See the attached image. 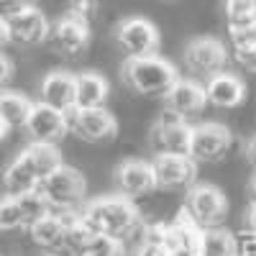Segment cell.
I'll list each match as a JSON object with an SVG mask.
<instances>
[{
	"label": "cell",
	"instance_id": "cell-1",
	"mask_svg": "<svg viewBox=\"0 0 256 256\" xmlns=\"http://www.w3.org/2000/svg\"><path fill=\"white\" fill-rule=\"evenodd\" d=\"M80 218L95 233L113 236V238H120V241L131 236L141 223V216H138L134 200L126 198V195L98 198L80 210Z\"/></svg>",
	"mask_w": 256,
	"mask_h": 256
},
{
	"label": "cell",
	"instance_id": "cell-2",
	"mask_svg": "<svg viewBox=\"0 0 256 256\" xmlns=\"http://www.w3.org/2000/svg\"><path fill=\"white\" fill-rule=\"evenodd\" d=\"M123 80L126 84L138 95H166V90L180 80L174 64L159 56V54H146V56H128L123 64Z\"/></svg>",
	"mask_w": 256,
	"mask_h": 256
},
{
	"label": "cell",
	"instance_id": "cell-3",
	"mask_svg": "<svg viewBox=\"0 0 256 256\" xmlns=\"http://www.w3.org/2000/svg\"><path fill=\"white\" fill-rule=\"evenodd\" d=\"M38 192L46 198L52 212L74 216V212H80V205L84 202V195H88V182H84L80 169L62 164L56 172H52L38 184Z\"/></svg>",
	"mask_w": 256,
	"mask_h": 256
},
{
	"label": "cell",
	"instance_id": "cell-4",
	"mask_svg": "<svg viewBox=\"0 0 256 256\" xmlns=\"http://www.w3.org/2000/svg\"><path fill=\"white\" fill-rule=\"evenodd\" d=\"M182 212L198 228H216L223 223L228 212V200L223 190L216 184H192L187 190Z\"/></svg>",
	"mask_w": 256,
	"mask_h": 256
},
{
	"label": "cell",
	"instance_id": "cell-5",
	"mask_svg": "<svg viewBox=\"0 0 256 256\" xmlns=\"http://www.w3.org/2000/svg\"><path fill=\"white\" fill-rule=\"evenodd\" d=\"M116 41L118 46L128 54V56H146V54H156L159 49V31L148 18L141 16H128L123 20H118L116 28Z\"/></svg>",
	"mask_w": 256,
	"mask_h": 256
},
{
	"label": "cell",
	"instance_id": "cell-6",
	"mask_svg": "<svg viewBox=\"0 0 256 256\" xmlns=\"http://www.w3.org/2000/svg\"><path fill=\"white\" fill-rule=\"evenodd\" d=\"M233 146V134L223 123H200L192 126L190 159L195 164H210L223 159Z\"/></svg>",
	"mask_w": 256,
	"mask_h": 256
},
{
	"label": "cell",
	"instance_id": "cell-7",
	"mask_svg": "<svg viewBox=\"0 0 256 256\" xmlns=\"http://www.w3.org/2000/svg\"><path fill=\"white\" fill-rule=\"evenodd\" d=\"M226 62H228V49L220 38L200 36V38H192L184 46V67L198 77L208 80L212 74L223 72Z\"/></svg>",
	"mask_w": 256,
	"mask_h": 256
},
{
	"label": "cell",
	"instance_id": "cell-8",
	"mask_svg": "<svg viewBox=\"0 0 256 256\" xmlns=\"http://www.w3.org/2000/svg\"><path fill=\"white\" fill-rule=\"evenodd\" d=\"M6 26H8V38L16 44L34 46L49 38V20L36 6H20L16 10L6 13Z\"/></svg>",
	"mask_w": 256,
	"mask_h": 256
},
{
	"label": "cell",
	"instance_id": "cell-9",
	"mask_svg": "<svg viewBox=\"0 0 256 256\" xmlns=\"http://www.w3.org/2000/svg\"><path fill=\"white\" fill-rule=\"evenodd\" d=\"M67 118L70 131L90 144L108 141L118 134V120L108 108H74L72 113H67Z\"/></svg>",
	"mask_w": 256,
	"mask_h": 256
},
{
	"label": "cell",
	"instance_id": "cell-10",
	"mask_svg": "<svg viewBox=\"0 0 256 256\" xmlns=\"http://www.w3.org/2000/svg\"><path fill=\"white\" fill-rule=\"evenodd\" d=\"M152 138L154 146L159 148V154H180V156H190V144H192V126H187V120L177 113L164 110L154 128H152Z\"/></svg>",
	"mask_w": 256,
	"mask_h": 256
},
{
	"label": "cell",
	"instance_id": "cell-11",
	"mask_svg": "<svg viewBox=\"0 0 256 256\" xmlns=\"http://www.w3.org/2000/svg\"><path fill=\"white\" fill-rule=\"evenodd\" d=\"M154 169V182L159 190H182L195 184L198 164L190 156L180 154H156L152 162Z\"/></svg>",
	"mask_w": 256,
	"mask_h": 256
},
{
	"label": "cell",
	"instance_id": "cell-12",
	"mask_svg": "<svg viewBox=\"0 0 256 256\" xmlns=\"http://www.w3.org/2000/svg\"><path fill=\"white\" fill-rule=\"evenodd\" d=\"M26 134L31 136V141H38V144H56L64 134L70 131V118L67 113L62 110H54L44 102H34V108L26 118Z\"/></svg>",
	"mask_w": 256,
	"mask_h": 256
},
{
	"label": "cell",
	"instance_id": "cell-13",
	"mask_svg": "<svg viewBox=\"0 0 256 256\" xmlns=\"http://www.w3.org/2000/svg\"><path fill=\"white\" fill-rule=\"evenodd\" d=\"M116 184L120 190V195L131 198V200L154 192L156 182H154L152 162H141V159H126V162H120L116 166Z\"/></svg>",
	"mask_w": 256,
	"mask_h": 256
},
{
	"label": "cell",
	"instance_id": "cell-14",
	"mask_svg": "<svg viewBox=\"0 0 256 256\" xmlns=\"http://www.w3.org/2000/svg\"><path fill=\"white\" fill-rule=\"evenodd\" d=\"M205 105H208L205 84H200L198 80H177L164 95V110L177 113L182 118L200 113Z\"/></svg>",
	"mask_w": 256,
	"mask_h": 256
},
{
	"label": "cell",
	"instance_id": "cell-15",
	"mask_svg": "<svg viewBox=\"0 0 256 256\" xmlns=\"http://www.w3.org/2000/svg\"><path fill=\"white\" fill-rule=\"evenodd\" d=\"M41 102L49 105L54 110L62 113H72L77 108V88H74V74L64 72V70H54L49 72L44 80H41V88H38Z\"/></svg>",
	"mask_w": 256,
	"mask_h": 256
},
{
	"label": "cell",
	"instance_id": "cell-16",
	"mask_svg": "<svg viewBox=\"0 0 256 256\" xmlns=\"http://www.w3.org/2000/svg\"><path fill=\"white\" fill-rule=\"evenodd\" d=\"M49 41L59 54L77 56L90 44V26L72 18V16H64L49 28Z\"/></svg>",
	"mask_w": 256,
	"mask_h": 256
},
{
	"label": "cell",
	"instance_id": "cell-17",
	"mask_svg": "<svg viewBox=\"0 0 256 256\" xmlns=\"http://www.w3.org/2000/svg\"><path fill=\"white\" fill-rule=\"evenodd\" d=\"M205 98L216 108H238L246 98V84L233 72H218L208 77L205 82Z\"/></svg>",
	"mask_w": 256,
	"mask_h": 256
},
{
	"label": "cell",
	"instance_id": "cell-18",
	"mask_svg": "<svg viewBox=\"0 0 256 256\" xmlns=\"http://www.w3.org/2000/svg\"><path fill=\"white\" fill-rule=\"evenodd\" d=\"M18 156H20V162L28 166V172L38 180V184L44 182L52 172H56V169L62 166V154H59L56 144H38V141H31Z\"/></svg>",
	"mask_w": 256,
	"mask_h": 256
},
{
	"label": "cell",
	"instance_id": "cell-19",
	"mask_svg": "<svg viewBox=\"0 0 256 256\" xmlns=\"http://www.w3.org/2000/svg\"><path fill=\"white\" fill-rule=\"evenodd\" d=\"M77 216V212H74ZM74 216H62V212H46L44 218H38L36 223L28 226V236L36 246L46 248V251H59L62 238H64V228H67L70 218Z\"/></svg>",
	"mask_w": 256,
	"mask_h": 256
},
{
	"label": "cell",
	"instance_id": "cell-20",
	"mask_svg": "<svg viewBox=\"0 0 256 256\" xmlns=\"http://www.w3.org/2000/svg\"><path fill=\"white\" fill-rule=\"evenodd\" d=\"M74 88H77V108H105L108 100V80L100 72H80L74 74Z\"/></svg>",
	"mask_w": 256,
	"mask_h": 256
},
{
	"label": "cell",
	"instance_id": "cell-21",
	"mask_svg": "<svg viewBox=\"0 0 256 256\" xmlns=\"http://www.w3.org/2000/svg\"><path fill=\"white\" fill-rule=\"evenodd\" d=\"M238 254V238L228 228H202L198 256H236Z\"/></svg>",
	"mask_w": 256,
	"mask_h": 256
},
{
	"label": "cell",
	"instance_id": "cell-22",
	"mask_svg": "<svg viewBox=\"0 0 256 256\" xmlns=\"http://www.w3.org/2000/svg\"><path fill=\"white\" fill-rule=\"evenodd\" d=\"M95 238V230L80 218V212L74 218H70L67 228H64V238H62V246H59V254L64 256H84L90 241Z\"/></svg>",
	"mask_w": 256,
	"mask_h": 256
},
{
	"label": "cell",
	"instance_id": "cell-23",
	"mask_svg": "<svg viewBox=\"0 0 256 256\" xmlns=\"http://www.w3.org/2000/svg\"><path fill=\"white\" fill-rule=\"evenodd\" d=\"M34 108V102L16 90H3L0 92V118L8 123V128H24L26 118Z\"/></svg>",
	"mask_w": 256,
	"mask_h": 256
},
{
	"label": "cell",
	"instance_id": "cell-24",
	"mask_svg": "<svg viewBox=\"0 0 256 256\" xmlns=\"http://www.w3.org/2000/svg\"><path fill=\"white\" fill-rule=\"evenodd\" d=\"M3 187H6V195H26V192L38 190V180L28 172V166L20 162V156H16L3 172Z\"/></svg>",
	"mask_w": 256,
	"mask_h": 256
},
{
	"label": "cell",
	"instance_id": "cell-25",
	"mask_svg": "<svg viewBox=\"0 0 256 256\" xmlns=\"http://www.w3.org/2000/svg\"><path fill=\"white\" fill-rule=\"evenodd\" d=\"M223 10L230 31H246L256 24V0H226Z\"/></svg>",
	"mask_w": 256,
	"mask_h": 256
},
{
	"label": "cell",
	"instance_id": "cell-26",
	"mask_svg": "<svg viewBox=\"0 0 256 256\" xmlns=\"http://www.w3.org/2000/svg\"><path fill=\"white\" fill-rule=\"evenodd\" d=\"M18 205H20V210H24L26 228H28L31 223H36L38 218H44L46 212H52V208H49L46 198L41 195L38 190H34V192H26V195H18Z\"/></svg>",
	"mask_w": 256,
	"mask_h": 256
},
{
	"label": "cell",
	"instance_id": "cell-27",
	"mask_svg": "<svg viewBox=\"0 0 256 256\" xmlns=\"http://www.w3.org/2000/svg\"><path fill=\"white\" fill-rule=\"evenodd\" d=\"M18 228H26V218L18 205V198L3 195L0 198V230H18Z\"/></svg>",
	"mask_w": 256,
	"mask_h": 256
},
{
	"label": "cell",
	"instance_id": "cell-28",
	"mask_svg": "<svg viewBox=\"0 0 256 256\" xmlns=\"http://www.w3.org/2000/svg\"><path fill=\"white\" fill-rule=\"evenodd\" d=\"M84 256H123V241L120 238H113V236L95 233V238L90 241Z\"/></svg>",
	"mask_w": 256,
	"mask_h": 256
},
{
	"label": "cell",
	"instance_id": "cell-29",
	"mask_svg": "<svg viewBox=\"0 0 256 256\" xmlns=\"http://www.w3.org/2000/svg\"><path fill=\"white\" fill-rule=\"evenodd\" d=\"M233 62H236L241 70L256 74V38L244 41V44H236V46H233Z\"/></svg>",
	"mask_w": 256,
	"mask_h": 256
},
{
	"label": "cell",
	"instance_id": "cell-30",
	"mask_svg": "<svg viewBox=\"0 0 256 256\" xmlns=\"http://www.w3.org/2000/svg\"><path fill=\"white\" fill-rule=\"evenodd\" d=\"M95 13H98V3H95V0H72L67 16H72V18H77V20H82V24L90 26V20L95 18Z\"/></svg>",
	"mask_w": 256,
	"mask_h": 256
},
{
	"label": "cell",
	"instance_id": "cell-31",
	"mask_svg": "<svg viewBox=\"0 0 256 256\" xmlns=\"http://www.w3.org/2000/svg\"><path fill=\"white\" fill-rule=\"evenodd\" d=\"M236 238H238V254L236 256H256V233L244 230Z\"/></svg>",
	"mask_w": 256,
	"mask_h": 256
},
{
	"label": "cell",
	"instance_id": "cell-32",
	"mask_svg": "<svg viewBox=\"0 0 256 256\" xmlns=\"http://www.w3.org/2000/svg\"><path fill=\"white\" fill-rule=\"evenodd\" d=\"M10 74H13V62L0 52V88H3V84L10 80Z\"/></svg>",
	"mask_w": 256,
	"mask_h": 256
},
{
	"label": "cell",
	"instance_id": "cell-33",
	"mask_svg": "<svg viewBox=\"0 0 256 256\" xmlns=\"http://www.w3.org/2000/svg\"><path fill=\"white\" fill-rule=\"evenodd\" d=\"M244 154H246V159L254 164V169H256V134L246 141V146H244Z\"/></svg>",
	"mask_w": 256,
	"mask_h": 256
},
{
	"label": "cell",
	"instance_id": "cell-34",
	"mask_svg": "<svg viewBox=\"0 0 256 256\" xmlns=\"http://www.w3.org/2000/svg\"><path fill=\"white\" fill-rule=\"evenodd\" d=\"M246 230L256 233V202H251L246 210Z\"/></svg>",
	"mask_w": 256,
	"mask_h": 256
},
{
	"label": "cell",
	"instance_id": "cell-35",
	"mask_svg": "<svg viewBox=\"0 0 256 256\" xmlns=\"http://www.w3.org/2000/svg\"><path fill=\"white\" fill-rule=\"evenodd\" d=\"M8 26H6V16H0V46H6L8 44Z\"/></svg>",
	"mask_w": 256,
	"mask_h": 256
},
{
	"label": "cell",
	"instance_id": "cell-36",
	"mask_svg": "<svg viewBox=\"0 0 256 256\" xmlns=\"http://www.w3.org/2000/svg\"><path fill=\"white\" fill-rule=\"evenodd\" d=\"M8 131H10V128H8V123H6L3 118H0V141H3V138L8 136Z\"/></svg>",
	"mask_w": 256,
	"mask_h": 256
},
{
	"label": "cell",
	"instance_id": "cell-37",
	"mask_svg": "<svg viewBox=\"0 0 256 256\" xmlns=\"http://www.w3.org/2000/svg\"><path fill=\"white\" fill-rule=\"evenodd\" d=\"M248 192H251V202H256V174H254V180H251V187H248Z\"/></svg>",
	"mask_w": 256,
	"mask_h": 256
},
{
	"label": "cell",
	"instance_id": "cell-38",
	"mask_svg": "<svg viewBox=\"0 0 256 256\" xmlns=\"http://www.w3.org/2000/svg\"><path fill=\"white\" fill-rule=\"evenodd\" d=\"M46 256H64V254H59V251H52V254H46Z\"/></svg>",
	"mask_w": 256,
	"mask_h": 256
},
{
	"label": "cell",
	"instance_id": "cell-39",
	"mask_svg": "<svg viewBox=\"0 0 256 256\" xmlns=\"http://www.w3.org/2000/svg\"><path fill=\"white\" fill-rule=\"evenodd\" d=\"M254 38H256V24H254Z\"/></svg>",
	"mask_w": 256,
	"mask_h": 256
}]
</instances>
